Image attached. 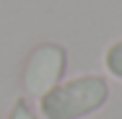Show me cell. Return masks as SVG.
Wrapping results in <instances>:
<instances>
[{"label":"cell","mask_w":122,"mask_h":119,"mask_svg":"<svg viewBox=\"0 0 122 119\" xmlns=\"http://www.w3.org/2000/svg\"><path fill=\"white\" fill-rule=\"evenodd\" d=\"M107 96H109L107 80L99 75H86L47 91L39 101V109L44 119H81L94 114L107 101Z\"/></svg>","instance_id":"obj_1"},{"label":"cell","mask_w":122,"mask_h":119,"mask_svg":"<svg viewBox=\"0 0 122 119\" xmlns=\"http://www.w3.org/2000/svg\"><path fill=\"white\" fill-rule=\"evenodd\" d=\"M65 67V49L57 44H42L31 52L29 62L24 70V86L29 93L44 96L47 91H52L62 75Z\"/></svg>","instance_id":"obj_2"},{"label":"cell","mask_w":122,"mask_h":119,"mask_svg":"<svg viewBox=\"0 0 122 119\" xmlns=\"http://www.w3.org/2000/svg\"><path fill=\"white\" fill-rule=\"evenodd\" d=\"M104 62H107V70L112 72V75L122 78V42H117V44H112V47L107 49Z\"/></svg>","instance_id":"obj_3"}]
</instances>
